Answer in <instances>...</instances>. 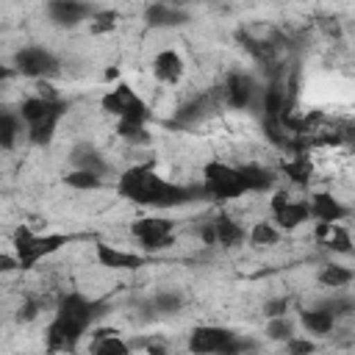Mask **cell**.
<instances>
[{
  "label": "cell",
  "mask_w": 355,
  "mask_h": 355,
  "mask_svg": "<svg viewBox=\"0 0 355 355\" xmlns=\"http://www.w3.org/2000/svg\"><path fill=\"white\" fill-rule=\"evenodd\" d=\"M116 191L125 200H130L136 205H147V208H172L191 197V191L186 186H178V183H169L166 178H161L153 169V164L128 166L116 180Z\"/></svg>",
  "instance_id": "1"
},
{
  "label": "cell",
  "mask_w": 355,
  "mask_h": 355,
  "mask_svg": "<svg viewBox=\"0 0 355 355\" xmlns=\"http://www.w3.org/2000/svg\"><path fill=\"white\" fill-rule=\"evenodd\" d=\"M202 191L214 200H239L247 194V183H244L239 166H230V164L214 158L202 166Z\"/></svg>",
  "instance_id": "2"
},
{
  "label": "cell",
  "mask_w": 355,
  "mask_h": 355,
  "mask_svg": "<svg viewBox=\"0 0 355 355\" xmlns=\"http://www.w3.org/2000/svg\"><path fill=\"white\" fill-rule=\"evenodd\" d=\"M67 241H69V236H64V233L33 236L25 225L14 230V252H17V258H19V266H22V269L36 266L44 255H53V252H55V250H61Z\"/></svg>",
  "instance_id": "3"
},
{
  "label": "cell",
  "mask_w": 355,
  "mask_h": 355,
  "mask_svg": "<svg viewBox=\"0 0 355 355\" xmlns=\"http://www.w3.org/2000/svg\"><path fill=\"white\" fill-rule=\"evenodd\" d=\"M103 111L114 114L116 119H136V122H147L153 116V111L147 108V103L128 86V83H116L111 92L103 94L100 100Z\"/></svg>",
  "instance_id": "4"
},
{
  "label": "cell",
  "mask_w": 355,
  "mask_h": 355,
  "mask_svg": "<svg viewBox=\"0 0 355 355\" xmlns=\"http://www.w3.org/2000/svg\"><path fill=\"white\" fill-rule=\"evenodd\" d=\"M175 222L166 219V216H144V219H136L130 225V236L141 244V250L147 252H155V250H164L175 241Z\"/></svg>",
  "instance_id": "5"
},
{
  "label": "cell",
  "mask_w": 355,
  "mask_h": 355,
  "mask_svg": "<svg viewBox=\"0 0 355 355\" xmlns=\"http://www.w3.org/2000/svg\"><path fill=\"white\" fill-rule=\"evenodd\" d=\"M14 69L19 75H25V78L44 80V78L58 75V58L47 47L31 44V47H22V50L14 53Z\"/></svg>",
  "instance_id": "6"
},
{
  "label": "cell",
  "mask_w": 355,
  "mask_h": 355,
  "mask_svg": "<svg viewBox=\"0 0 355 355\" xmlns=\"http://www.w3.org/2000/svg\"><path fill=\"white\" fill-rule=\"evenodd\" d=\"M269 208H272V219L277 222L280 230H297L302 222L311 219V202L308 200H291L288 191H275Z\"/></svg>",
  "instance_id": "7"
},
{
  "label": "cell",
  "mask_w": 355,
  "mask_h": 355,
  "mask_svg": "<svg viewBox=\"0 0 355 355\" xmlns=\"http://www.w3.org/2000/svg\"><path fill=\"white\" fill-rule=\"evenodd\" d=\"M103 313V302H94L89 297H83L80 291H69L67 297H61L55 316H64L69 322H78L80 327H89L97 316Z\"/></svg>",
  "instance_id": "8"
},
{
  "label": "cell",
  "mask_w": 355,
  "mask_h": 355,
  "mask_svg": "<svg viewBox=\"0 0 355 355\" xmlns=\"http://www.w3.org/2000/svg\"><path fill=\"white\" fill-rule=\"evenodd\" d=\"M233 338H236V333H230V330H225V327L202 324V327H194V330H191V336H189V349H191V352H222V355H227Z\"/></svg>",
  "instance_id": "9"
},
{
  "label": "cell",
  "mask_w": 355,
  "mask_h": 355,
  "mask_svg": "<svg viewBox=\"0 0 355 355\" xmlns=\"http://www.w3.org/2000/svg\"><path fill=\"white\" fill-rule=\"evenodd\" d=\"M94 14L92 3L86 0H47V17L61 28H75L78 22Z\"/></svg>",
  "instance_id": "10"
},
{
  "label": "cell",
  "mask_w": 355,
  "mask_h": 355,
  "mask_svg": "<svg viewBox=\"0 0 355 355\" xmlns=\"http://www.w3.org/2000/svg\"><path fill=\"white\" fill-rule=\"evenodd\" d=\"M86 333V327H80L78 322H69L64 316H55L47 327V349H75L80 336Z\"/></svg>",
  "instance_id": "11"
},
{
  "label": "cell",
  "mask_w": 355,
  "mask_h": 355,
  "mask_svg": "<svg viewBox=\"0 0 355 355\" xmlns=\"http://www.w3.org/2000/svg\"><path fill=\"white\" fill-rule=\"evenodd\" d=\"M97 261L100 266H108V269H139L144 266V255H136V252H125L119 247H111L105 241H97Z\"/></svg>",
  "instance_id": "12"
},
{
  "label": "cell",
  "mask_w": 355,
  "mask_h": 355,
  "mask_svg": "<svg viewBox=\"0 0 355 355\" xmlns=\"http://www.w3.org/2000/svg\"><path fill=\"white\" fill-rule=\"evenodd\" d=\"M252 92H255V83H252L250 75H244V72H230V75L225 78V100H227V105H233V108H247L250 100H252Z\"/></svg>",
  "instance_id": "13"
},
{
  "label": "cell",
  "mask_w": 355,
  "mask_h": 355,
  "mask_svg": "<svg viewBox=\"0 0 355 355\" xmlns=\"http://www.w3.org/2000/svg\"><path fill=\"white\" fill-rule=\"evenodd\" d=\"M308 202H311V216L316 222H341L349 214L330 191H316V194H311Z\"/></svg>",
  "instance_id": "14"
},
{
  "label": "cell",
  "mask_w": 355,
  "mask_h": 355,
  "mask_svg": "<svg viewBox=\"0 0 355 355\" xmlns=\"http://www.w3.org/2000/svg\"><path fill=\"white\" fill-rule=\"evenodd\" d=\"M153 75L161 83H178L183 78V58L178 50H161L153 58Z\"/></svg>",
  "instance_id": "15"
},
{
  "label": "cell",
  "mask_w": 355,
  "mask_h": 355,
  "mask_svg": "<svg viewBox=\"0 0 355 355\" xmlns=\"http://www.w3.org/2000/svg\"><path fill=\"white\" fill-rule=\"evenodd\" d=\"M69 161L75 169H89V172H97V175H108V161L100 155L97 147L92 144H75L72 153H69Z\"/></svg>",
  "instance_id": "16"
},
{
  "label": "cell",
  "mask_w": 355,
  "mask_h": 355,
  "mask_svg": "<svg viewBox=\"0 0 355 355\" xmlns=\"http://www.w3.org/2000/svg\"><path fill=\"white\" fill-rule=\"evenodd\" d=\"M64 111H67V103H61V105H58L50 116H44L42 122L28 125V141H31V144H36V147L50 144V141H53V136H55V128H58V122H61V116H64Z\"/></svg>",
  "instance_id": "17"
},
{
  "label": "cell",
  "mask_w": 355,
  "mask_h": 355,
  "mask_svg": "<svg viewBox=\"0 0 355 355\" xmlns=\"http://www.w3.org/2000/svg\"><path fill=\"white\" fill-rule=\"evenodd\" d=\"M144 19H147L150 28H178V25H183L189 17H186V11L172 8V6H166V3H153V6L147 8Z\"/></svg>",
  "instance_id": "18"
},
{
  "label": "cell",
  "mask_w": 355,
  "mask_h": 355,
  "mask_svg": "<svg viewBox=\"0 0 355 355\" xmlns=\"http://www.w3.org/2000/svg\"><path fill=\"white\" fill-rule=\"evenodd\" d=\"M92 352H94V355H125V352H130V344H125V341L119 338V330H114V327H100V330H94Z\"/></svg>",
  "instance_id": "19"
},
{
  "label": "cell",
  "mask_w": 355,
  "mask_h": 355,
  "mask_svg": "<svg viewBox=\"0 0 355 355\" xmlns=\"http://www.w3.org/2000/svg\"><path fill=\"white\" fill-rule=\"evenodd\" d=\"M61 103H64V100L53 103V100H44V97L33 94V97H25V100H22V105H19V116L25 119V125H36V122H42L44 116H50Z\"/></svg>",
  "instance_id": "20"
},
{
  "label": "cell",
  "mask_w": 355,
  "mask_h": 355,
  "mask_svg": "<svg viewBox=\"0 0 355 355\" xmlns=\"http://www.w3.org/2000/svg\"><path fill=\"white\" fill-rule=\"evenodd\" d=\"M214 230H216V244L222 247H239L244 241V227L227 214H219L214 219Z\"/></svg>",
  "instance_id": "21"
},
{
  "label": "cell",
  "mask_w": 355,
  "mask_h": 355,
  "mask_svg": "<svg viewBox=\"0 0 355 355\" xmlns=\"http://www.w3.org/2000/svg\"><path fill=\"white\" fill-rule=\"evenodd\" d=\"M300 324L308 330V333H313V336H327L330 330H333V324H336V316L327 311V308H311V311H302L300 313Z\"/></svg>",
  "instance_id": "22"
},
{
  "label": "cell",
  "mask_w": 355,
  "mask_h": 355,
  "mask_svg": "<svg viewBox=\"0 0 355 355\" xmlns=\"http://www.w3.org/2000/svg\"><path fill=\"white\" fill-rule=\"evenodd\" d=\"M244 183H247V191H266L275 186V172L266 169V166H258V164H244L239 166Z\"/></svg>",
  "instance_id": "23"
},
{
  "label": "cell",
  "mask_w": 355,
  "mask_h": 355,
  "mask_svg": "<svg viewBox=\"0 0 355 355\" xmlns=\"http://www.w3.org/2000/svg\"><path fill=\"white\" fill-rule=\"evenodd\" d=\"M355 280V272L349 266H341V263H324L319 269V283L324 288H341V286H349Z\"/></svg>",
  "instance_id": "24"
},
{
  "label": "cell",
  "mask_w": 355,
  "mask_h": 355,
  "mask_svg": "<svg viewBox=\"0 0 355 355\" xmlns=\"http://www.w3.org/2000/svg\"><path fill=\"white\" fill-rule=\"evenodd\" d=\"M116 133H119V139H125L133 147H144V144L153 141V136L144 128V122H136V119H119L116 122Z\"/></svg>",
  "instance_id": "25"
},
{
  "label": "cell",
  "mask_w": 355,
  "mask_h": 355,
  "mask_svg": "<svg viewBox=\"0 0 355 355\" xmlns=\"http://www.w3.org/2000/svg\"><path fill=\"white\" fill-rule=\"evenodd\" d=\"M22 116H19V111H6L3 116H0V147L3 150H11L14 144H17V136L22 133Z\"/></svg>",
  "instance_id": "26"
},
{
  "label": "cell",
  "mask_w": 355,
  "mask_h": 355,
  "mask_svg": "<svg viewBox=\"0 0 355 355\" xmlns=\"http://www.w3.org/2000/svg\"><path fill=\"white\" fill-rule=\"evenodd\" d=\"M64 183L72 186V189H78V191H94V189L103 186V175L89 172V169H72V172H67Z\"/></svg>",
  "instance_id": "27"
},
{
  "label": "cell",
  "mask_w": 355,
  "mask_h": 355,
  "mask_svg": "<svg viewBox=\"0 0 355 355\" xmlns=\"http://www.w3.org/2000/svg\"><path fill=\"white\" fill-rule=\"evenodd\" d=\"M283 172H286L294 183L305 186L308 178H311V161H308L305 155H291L288 161H283Z\"/></svg>",
  "instance_id": "28"
},
{
  "label": "cell",
  "mask_w": 355,
  "mask_h": 355,
  "mask_svg": "<svg viewBox=\"0 0 355 355\" xmlns=\"http://www.w3.org/2000/svg\"><path fill=\"white\" fill-rule=\"evenodd\" d=\"M250 241L255 247H272V244L280 241V230L272 222H255L252 230H250Z\"/></svg>",
  "instance_id": "29"
},
{
  "label": "cell",
  "mask_w": 355,
  "mask_h": 355,
  "mask_svg": "<svg viewBox=\"0 0 355 355\" xmlns=\"http://www.w3.org/2000/svg\"><path fill=\"white\" fill-rule=\"evenodd\" d=\"M116 19H119L116 11H94V14L89 17V31H92L94 36H100V33H111V31L116 28Z\"/></svg>",
  "instance_id": "30"
},
{
  "label": "cell",
  "mask_w": 355,
  "mask_h": 355,
  "mask_svg": "<svg viewBox=\"0 0 355 355\" xmlns=\"http://www.w3.org/2000/svg\"><path fill=\"white\" fill-rule=\"evenodd\" d=\"M180 305H183V297L178 291H158L153 297L155 313H175V311H180Z\"/></svg>",
  "instance_id": "31"
},
{
  "label": "cell",
  "mask_w": 355,
  "mask_h": 355,
  "mask_svg": "<svg viewBox=\"0 0 355 355\" xmlns=\"http://www.w3.org/2000/svg\"><path fill=\"white\" fill-rule=\"evenodd\" d=\"M266 336L272 341H288L294 336V327H291V322L286 316H272L269 324H266Z\"/></svg>",
  "instance_id": "32"
},
{
  "label": "cell",
  "mask_w": 355,
  "mask_h": 355,
  "mask_svg": "<svg viewBox=\"0 0 355 355\" xmlns=\"http://www.w3.org/2000/svg\"><path fill=\"white\" fill-rule=\"evenodd\" d=\"M322 308H327L336 319H338V316H352V313H355V300H352V297H333V300L322 302Z\"/></svg>",
  "instance_id": "33"
},
{
  "label": "cell",
  "mask_w": 355,
  "mask_h": 355,
  "mask_svg": "<svg viewBox=\"0 0 355 355\" xmlns=\"http://www.w3.org/2000/svg\"><path fill=\"white\" fill-rule=\"evenodd\" d=\"M200 111H202V100L197 97V100H191V103H186V105L178 108L175 122H180V125H191V122L200 116Z\"/></svg>",
  "instance_id": "34"
},
{
  "label": "cell",
  "mask_w": 355,
  "mask_h": 355,
  "mask_svg": "<svg viewBox=\"0 0 355 355\" xmlns=\"http://www.w3.org/2000/svg\"><path fill=\"white\" fill-rule=\"evenodd\" d=\"M288 300L286 297H275V300H266V305H263V313L272 319V316H286V311H288Z\"/></svg>",
  "instance_id": "35"
},
{
  "label": "cell",
  "mask_w": 355,
  "mask_h": 355,
  "mask_svg": "<svg viewBox=\"0 0 355 355\" xmlns=\"http://www.w3.org/2000/svg\"><path fill=\"white\" fill-rule=\"evenodd\" d=\"M286 347H288V352H313L316 349V344L313 341H305V338H288L286 341Z\"/></svg>",
  "instance_id": "36"
},
{
  "label": "cell",
  "mask_w": 355,
  "mask_h": 355,
  "mask_svg": "<svg viewBox=\"0 0 355 355\" xmlns=\"http://www.w3.org/2000/svg\"><path fill=\"white\" fill-rule=\"evenodd\" d=\"M36 94H39V97H44V100H53V103H58V100H61V97H58V92L47 83V78H44V80H36Z\"/></svg>",
  "instance_id": "37"
},
{
  "label": "cell",
  "mask_w": 355,
  "mask_h": 355,
  "mask_svg": "<svg viewBox=\"0 0 355 355\" xmlns=\"http://www.w3.org/2000/svg\"><path fill=\"white\" fill-rule=\"evenodd\" d=\"M14 266H19V258H11V255H0V269H3V272H11Z\"/></svg>",
  "instance_id": "38"
},
{
  "label": "cell",
  "mask_w": 355,
  "mask_h": 355,
  "mask_svg": "<svg viewBox=\"0 0 355 355\" xmlns=\"http://www.w3.org/2000/svg\"><path fill=\"white\" fill-rule=\"evenodd\" d=\"M36 316V302H25L19 308V319H33Z\"/></svg>",
  "instance_id": "39"
},
{
  "label": "cell",
  "mask_w": 355,
  "mask_h": 355,
  "mask_svg": "<svg viewBox=\"0 0 355 355\" xmlns=\"http://www.w3.org/2000/svg\"><path fill=\"white\" fill-rule=\"evenodd\" d=\"M103 78H105V80H116V78H119V69H116V67H108Z\"/></svg>",
  "instance_id": "40"
}]
</instances>
